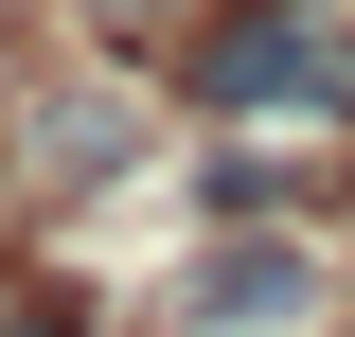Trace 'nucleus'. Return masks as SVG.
Listing matches in <instances>:
<instances>
[{"label": "nucleus", "mask_w": 355, "mask_h": 337, "mask_svg": "<svg viewBox=\"0 0 355 337\" xmlns=\"http://www.w3.org/2000/svg\"><path fill=\"white\" fill-rule=\"evenodd\" d=\"M196 107H355V36L320 0H249L196 36Z\"/></svg>", "instance_id": "f257e3e1"}, {"label": "nucleus", "mask_w": 355, "mask_h": 337, "mask_svg": "<svg viewBox=\"0 0 355 337\" xmlns=\"http://www.w3.org/2000/svg\"><path fill=\"white\" fill-rule=\"evenodd\" d=\"M320 320V249H214L178 284V337H302Z\"/></svg>", "instance_id": "f03ea898"}, {"label": "nucleus", "mask_w": 355, "mask_h": 337, "mask_svg": "<svg viewBox=\"0 0 355 337\" xmlns=\"http://www.w3.org/2000/svg\"><path fill=\"white\" fill-rule=\"evenodd\" d=\"M0 337H71V320H0Z\"/></svg>", "instance_id": "7ed1b4c3"}, {"label": "nucleus", "mask_w": 355, "mask_h": 337, "mask_svg": "<svg viewBox=\"0 0 355 337\" xmlns=\"http://www.w3.org/2000/svg\"><path fill=\"white\" fill-rule=\"evenodd\" d=\"M107 18H160V0H107Z\"/></svg>", "instance_id": "20e7f679"}]
</instances>
